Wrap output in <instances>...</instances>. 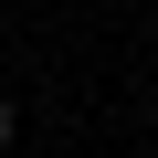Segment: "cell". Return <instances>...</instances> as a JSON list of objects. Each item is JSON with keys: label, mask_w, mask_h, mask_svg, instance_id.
Returning a JSON list of instances; mask_svg holds the SVG:
<instances>
[{"label": "cell", "mask_w": 158, "mask_h": 158, "mask_svg": "<svg viewBox=\"0 0 158 158\" xmlns=\"http://www.w3.org/2000/svg\"><path fill=\"white\" fill-rule=\"evenodd\" d=\"M11 137H21V106H11V95H0V148H11Z\"/></svg>", "instance_id": "6da1fadb"}]
</instances>
